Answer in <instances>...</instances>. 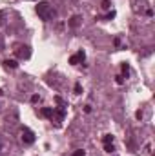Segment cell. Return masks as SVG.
<instances>
[{"label": "cell", "mask_w": 155, "mask_h": 156, "mask_svg": "<svg viewBox=\"0 0 155 156\" xmlns=\"http://www.w3.org/2000/svg\"><path fill=\"white\" fill-rule=\"evenodd\" d=\"M37 15L44 20V22H49V20L55 16V9L51 8L49 2H38L37 4Z\"/></svg>", "instance_id": "1"}, {"label": "cell", "mask_w": 155, "mask_h": 156, "mask_svg": "<svg viewBox=\"0 0 155 156\" xmlns=\"http://www.w3.org/2000/svg\"><path fill=\"white\" fill-rule=\"evenodd\" d=\"M22 142L26 145L35 144V134H33V131H29L28 127H24V131H22Z\"/></svg>", "instance_id": "2"}, {"label": "cell", "mask_w": 155, "mask_h": 156, "mask_svg": "<svg viewBox=\"0 0 155 156\" xmlns=\"http://www.w3.org/2000/svg\"><path fill=\"white\" fill-rule=\"evenodd\" d=\"M84 60H86V53H84V51H77L75 55L70 58V64H71V65H77V64H82Z\"/></svg>", "instance_id": "3"}, {"label": "cell", "mask_w": 155, "mask_h": 156, "mask_svg": "<svg viewBox=\"0 0 155 156\" xmlns=\"http://www.w3.org/2000/svg\"><path fill=\"white\" fill-rule=\"evenodd\" d=\"M17 56H18L20 60H28V58L31 56V51H29V47H28V45H22V47H18V49H17Z\"/></svg>", "instance_id": "4"}, {"label": "cell", "mask_w": 155, "mask_h": 156, "mask_svg": "<svg viewBox=\"0 0 155 156\" xmlns=\"http://www.w3.org/2000/svg\"><path fill=\"white\" fill-rule=\"evenodd\" d=\"M40 114H42L44 118H53V107H44V109L40 111Z\"/></svg>", "instance_id": "5"}, {"label": "cell", "mask_w": 155, "mask_h": 156, "mask_svg": "<svg viewBox=\"0 0 155 156\" xmlns=\"http://www.w3.org/2000/svg\"><path fill=\"white\" fill-rule=\"evenodd\" d=\"M4 65L8 67V69H17V67H18L17 60H4Z\"/></svg>", "instance_id": "6"}, {"label": "cell", "mask_w": 155, "mask_h": 156, "mask_svg": "<svg viewBox=\"0 0 155 156\" xmlns=\"http://www.w3.org/2000/svg\"><path fill=\"white\" fill-rule=\"evenodd\" d=\"M79 24H80V16H77V15L70 20V27H79Z\"/></svg>", "instance_id": "7"}, {"label": "cell", "mask_w": 155, "mask_h": 156, "mask_svg": "<svg viewBox=\"0 0 155 156\" xmlns=\"http://www.w3.org/2000/svg\"><path fill=\"white\" fill-rule=\"evenodd\" d=\"M102 144H104V145H106V144H113V136H111V134H104Z\"/></svg>", "instance_id": "8"}, {"label": "cell", "mask_w": 155, "mask_h": 156, "mask_svg": "<svg viewBox=\"0 0 155 156\" xmlns=\"http://www.w3.org/2000/svg\"><path fill=\"white\" fill-rule=\"evenodd\" d=\"M120 69H122V74H124V76H128V74H130V65H128V64H122V65H120Z\"/></svg>", "instance_id": "9"}, {"label": "cell", "mask_w": 155, "mask_h": 156, "mask_svg": "<svg viewBox=\"0 0 155 156\" xmlns=\"http://www.w3.org/2000/svg\"><path fill=\"white\" fill-rule=\"evenodd\" d=\"M104 151L106 153H113V151H115V145H113V144H106L104 145Z\"/></svg>", "instance_id": "10"}, {"label": "cell", "mask_w": 155, "mask_h": 156, "mask_svg": "<svg viewBox=\"0 0 155 156\" xmlns=\"http://www.w3.org/2000/svg\"><path fill=\"white\" fill-rule=\"evenodd\" d=\"M75 94H82V85L80 84H75Z\"/></svg>", "instance_id": "11"}, {"label": "cell", "mask_w": 155, "mask_h": 156, "mask_svg": "<svg viewBox=\"0 0 155 156\" xmlns=\"http://www.w3.org/2000/svg\"><path fill=\"white\" fill-rule=\"evenodd\" d=\"M73 156H86V153L82 151V149H79V151H75V154H73Z\"/></svg>", "instance_id": "12"}, {"label": "cell", "mask_w": 155, "mask_h": 156, "mask_svg": "<svg viewBox=\"0 0 155 156\" xmlns=\"http://www.w3.org/2000/svg\"><path fill=\"white\" fill-rule=\"evenodd\" d=\"M102 8H104V9H110L111 5H110V2H108V0H102Z\"/></svg>", "instance_id": "13"}, {"label": "cell", "mask_w": 155, "mask_h": 156, "mask_svg": "<svg viewBox=\"0 0 155 156\" xmlns=\"http://www.w3.org/2000/svg\"><path fill=\"white\" fill-rule=\"evenodd\" d=\"M38 100H40V96H38V94H33V96H31V102H33V104H37Z\"/></svg>", "instance_id": "14"}, {"label": "cell", "mask_w": 155, "mask_h": 156, "mask_svg": "<svg viewBox=\"0 0 155 156\" xmlns=\"http://www.w3.org/2000/svg\"><path fill=\"white\" fill-rule=\"evenodd\" d=\"M117 84H124V76H122V74H119V76H117Z\"/></svg>", "instance_id": "15"}, {"label": "cell", "mask_w": 155, "mask_h": 156, "mask_svg": "<svg viewBox=\"0 0 155 156\" xmlns=\"http://www.w3.org/2000/svg\"><path fill=\"white\" fill-rule=\"evenodd\" d=\"M111 18H115V11H111V13H110V15H108V16H106V20H111Z\"/></svg>", "instance_id": "16"}, {"label": "cell", "mask_w": 155, "mask_h": 156, "mask_svg": "<svg viewBox=\"0 0 155 156\" xmlns=\"http://www.w3.org/2000/svg\"><path fill=\"white\" fill-rule=\"evenodd\" d=\"M4 49V42H2V38H0V51Z\"/></svg>", "instance_id": "17"}, {"label": "cell", "mask_w": 155, "mask_h": 156, "mask_svg": "<svg viewBox=\"0 0 155 156\" xmlns=\"http://www.w3.org/2000/svg\"><path fill=\"white\" fill-rule=\"evenodd\" d=\"M2 15H4V13H2V11H0V18H2ZM0 22H2V20H0Z\"/></svg>", "instance_id": "18"}]
</instances>
